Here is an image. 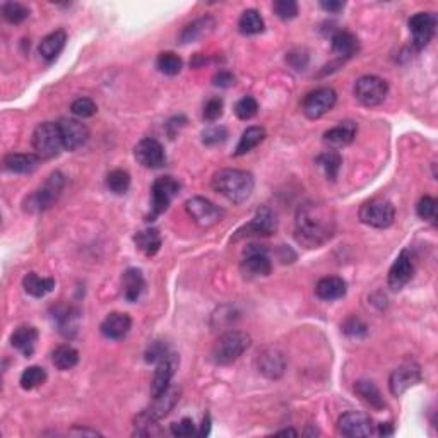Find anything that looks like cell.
Instances as JSON below:
<instances>
[{
  "mask_svg": "<svg viewBox=\"0 0 438 438\" xmlns=\"http://www.w3.org/2000/svg\"><path fill=\"white\" fill-rule=\"evenodd\" d=\"M70 111L79 118H89L96 113L98 106L91 98H77L73 105H70Z\"/></svg>",
  "mask_w": 438,
  "mask_h": 438,
  "instance_id": "cell-43",
  "label": "cell"
},
{
  "mask_svg": "<svg viewBox=\"0 0 438 438\" xmlns=\"http://www.w3.org/2000/svg\"><path fill=\"white\" fill-rule=\"evenodd\" d=\"M342 332L349 337H363L368 332V327L360 317H349L348 320L342 324Z\"/></svg>",
  "mask_w": 438,
  "mask_h": 438,
  "instance_id": "cell-46",
  "label": "cell"
},
{
  "mask_svg": "<svg viewBox=\"0 0 438 438\" xmlns=\"http://www.w3.org/2000/svg\"><path fill=\"white\" fill-rule=\"evenodd\" d=\"M223 108H225V103H223L221 98H211L204 105L202 117H204V120L207 122H216L218 118H221Z\"/></svg>",
  "mask_w": 438,
  "mask_h": 438,
  "instance_id": "cell-48",
  "label": "cell"
},
{
  "mask_svg": "<svg viewBox=\"0 0 438 438\" xmlns=\"http://www.w3.org/2000/svg\"><path fill=\"white\" fill-rule=\"evenodd\" d=\"M353 93L365 106H378L389 94V85L378 75H363L354 82Z\"/></svg>",
  "mask_w": 438,
  "mask_h": 438,
  "instance_id": "cell-7",
  "label": "cell"
},
{
  "mask_svg": "<svg viewBox=\"0 0 438 438\" xmlns=\"http://www.w3.org/2000/svg\"><path fill=\"white\" fill-rule=\"evenodd\" d=\"M23 288L33 298H43L54 292L55 280L54 277H39L37 273H27L23 280Z\"/></svg>",
  "mask_w": 438,
  "mask_h": 438,
  "instance_id": "cell-31",
  "label": "cell"
},
{
  "mask_svg": "<svg viewBox=\"0 0 438 438\" xmlns=\"http://www.w3.org/2000/svg\"><path fill=\"white\" fill-rule=\"evenodd\" d=\"M46 380V372L42 366H27L25 372L21 373L19 378V384L25 390H33L39 387V385L45 384Z\"/></svg>",
  "mask_w": 438,
  "mask_h": 438,
  "instance_id": "cell-38",
  "label": "cell"
},
{
  "mask_svg": "<svg viewBox=\"0 0 438 438\" xmlns=\"http://www.w3.org/2000/svg\"><path fill=\"white\" fill-rule=\"evenodd\" d=\"M130 327H132V318L127 315V313L113 312L101 322L99 330H101V334L106 339L118 341L123 339L130 332Z\"/></svg>",
  "mask_w": 438,
  "mask_h": 438,
  "instance_id": "cell-23",
  "label": "cell"
},
{
  "mask_svg": "<svg viewBox=\"0 0 438 438\" xmlns=\"http://www.w3.org/2000/svg\"><path fill=\"white\" fill-rule=\"evenodd\" d=\"M226 139H228V130H226V127L223 125L207 127L204 132H202V142H204L206 146L223 144Z\"/></svg>",
  "mask_w": 438,
  "mask_h": 438,
  "instance_id": "cell-44",
  "label": "cell"
},
{
  "mask_svg": "<svg viewBox=\"0 0 438 438\" xmlns=\"http://www.w3.org/2000/svg\"><path fill=\"white\" fill-rule=\"evenodd\" d=\"M308 54L305 50H293L289 51L288 57H286V62L293 67L294 70H305L306 65H308Z\"/></svg>",
  "mask_w": 438,
  "mask_h": 438,
  "instance_id": "cell-51",
  "label": "cell"
},
{
  "mask_svg": "<svg viewBox=\"0 0 438 438\" xmlns=\"http://www.w3.org/2000/svg\"><path fill=\"white\" fill-rule=\"evenodd\" d=\"M273 9L277 18L284 19V21H289L298 15V4L294 0H277L273 4Z\"/></svg>",
  "mask_w": 438,
  "mask_h": 438,
  "instance_id": "cell-45",
  "label": "cell"
},
{
  "mask_svg": "<svg viewBox=\"0 0 438 438\" xmlns=\"http://www.w3.org/2000/svg\"><path fill=\"white\" fill-rule=\"evenodd\" d=\"M354 392L366 406H370L375 411H384L385 406H387L384 401V396H382L380 390L372 380H358L354 384Z\"/></svg>",
  "mask_w": 438,
  "mask_h": 438,
  "instance_id": "cell-28",
  "label": "cell"
},
{
  "mask_svg": "<svg viewBox=\"0 0 438 438\" xmlns=\"http://www.w3.org/2000/svg\"><path fill=\"white\" fill-rule=\"evenodd\" d=\"M51 363L55 365V368L62 370V372L73 370L79 363V353L75 351L73 346L62 344L55 348L54 353H51Z\"/></svg>",
  "mask_w": 438,
  "mask_h": 438,
  "instance_id": "cell-36",
  "label": "cell"
},
{
  "mask_svg": "<svg viewBox=\"0 0 438 438\" xmlns=\"http://www.w3.org/2000/svg\"><path fill=\"white\" fill-rule=\"evenodd\" d=\"M70 433H73V435H91V437L99 435L96 430H86V428H79V430L74 428Z\"/></svg>",
  "mask_w": 438,
  "mask_h": 438,
  "instance_id": "cell-55",
  "label": "cell"
},
{
  "mask_svg": "<svg viewBox=\"0 0 438 438\" xmlns=\"http://www.w3.org/2000/svg\"><path fill=\"white\" fill-rule=\"evenodd\" d=\"M358 132V125L353 120H344L339 125L332 127L324 134V144L329 146L330 149H341V147L349 146L354 141Z\"/></svg>",
  "mask_w": 438,
  "mask_h": 438,
  "instance_id": "cell-21",
  "label": "cell"
},
{
  "mask_svg": "<svg viewBox=\"0 0 438 438\" xmlns=\"http://www.w3.org/2000/svg\"><path fill=\"white\" fill-rule=\"evenodd\" d=\"M330 49L339 57L349 58L360 49V43H358V38L353 33H349V31H336L332 38H330Z\"/></svg>",
  "mask_w": 438,
  "mask_h": 438,
  "instance_id": "cell-30",
  "label": "cell"
},
{
  "mask_svg": "<svg viewBox=\"0 0 438 438\" xmlns=\"http://www.w3.org/2000/svg\"><path fill=\"white\" fill-rule=\"evenodd\" d=\"M2 15L11 25H21L30 18V9L19 2H6L2 6Z\"/></svg>",
  "mask_w": 438,
  "mask_h": 438,
  "instance_id": "cell-40",
  "label": "cell"
},
{
  "mask_svg": "<svg viewBox=\"0 0 438 438\" xmlns=\"http://www.w3.org/2000/svg\"><path fill=\"white\" fill-rule=\"evenodd\" d=\"M185 211L195 225H199L201 228H209L214 226L216 223L221 221L223 218V209L219 206L211 202L206 197H192L187 201Z\"/></svg>",
  "mask_w": 438,
  "mask_h": 438,
  "instance_id": "cell-11",
  "label": "cell"
},
{
  "mask_svg": "<svg viewBox=\"0 0 438 438\" xmlns=\"http://www.w3.org/2000/svg\"><path fill=\"white\" fill-rule=\"evenodd\" d=\"M178 399H180V387L177 385H170L166 392H163L161 396L154 397L153 406L146 409L144 413H141L135 420V423H139V426H147L153 425L156 421L161 420V418L168 416L171 409L175 408Z\"/></svg>",
  "mask_w": 438,
  "mask_h": 438,
  "instance_id": "cell-9",
  "label": "cell"
},
{
  "mask_svg": "<svg viewBox=\"0 0 438 438\" xmlns=\"http://www.w3.org/2000/svg\"><path fill=\"white\" fill-rule=\"evenodd\" d=\"M168 348H166V344L163 341H154L151 342L149 348L146 349V361L147 363H158L161 358H165L166 354H168Z\"/></svg>",
  "mask_w": 438,
  "mask_h": 438,
  "instance_id": "cell-49",
  "label": "cell"
},
{
  "mask_svg": "<svg viewBox=\"0 0 438 438\" xmlns=\"http://www.w3.org/2000/svg\"><path fill=\"white\" fill-rule=\"evenodd\" d=\"M392 433H394V426L390 423H382L380 426H378V435L380 437L392 435Z\"/></svg>",
  "mask_w": 438,
  "mask_h": 438,
  "instance_id": "cell-54",
  "label": "cell"
},
{
  "mask_svg": "<svg viewBox=\"0 0 438 438\" xmlns=\"http://www.w3.org/2000/svg\"><path fill=\"white\" fill-rule=\"evenodd\" d=\"M180 183L173 177H159L151 187V216L149 221L168 209L171 201L178 195Z\"/></svg>",
  "mask_w": 438,
  "mask_h": 438,
  "instance_id": "cell-8",
  "label": "cell"
},
{
  "mask_svg": "<svg viewBox=\"0 0 438 438\" xmlns=\"http://www.w3.org/2000/svg\"><path fill=\"white\" fill-rule=\"evenodd\" d=\"M336 233V214L322 201H306L298 207L294 219V238L306 249L324 245Z\"/></svg>",
  "mask_w": 438,
  "mask_h": 438,
  "instance_id": "cell-1",
  "label": "cell"
},
{
  "mask_svg": "<svg viewBox=\"0 0 438 438\" xmlns=\"http://www.w3.org/2000/svg\"><path fill=\"white\" fill-rule=\"evenodd\" d=\"M273 270V264L268 256V250L262 249V245H249L245 249V258L242 262V273L249 277L269 276Z\"/></svg>",
  "mask_w": 438,
  "mask_h": 438,
  "instance_id": "cell-15",
  "label": "cell"
},
{
  "mask_svg": "<svg viewBox=\"0 0 438 438\" xmlns=\"http://www.w3.org/2000/svg\"><path fill=\"white\" fill-rule=\"evenodd\" d=\"M122 288H123V298L130 304L137 301L141 298V294L144 293L146 288V281L144 276L139 269L130 268L123 273L122 276Z\"/></svg>",
  "mask_w": 438,
  "mask_h": 438,
  "instance_id": "cell-25",
  "label": "cell"
},
{
  "mask_svg": "<svg viewBox=\"0 0 438 438\" xmlns=\"http://www.w3.org/2000/svg\"><path fill=\"white\" fill-rule=\"evenodd\" d=\"M156 67L159 69V73L166 75H177L180 74L183 62L177 54H173V51H163V54L158 55Z\"/></svg>",
  "mask_w": 438,
  "mask_h": 438,
  "instance_id": "cell-39",
  "label": "cell"
},
{
  "mask_svg": "<svg viewBox=\"0 0 438 438\" xmlns=\"http://www.w3.org/2000/svg\"><path fill=\"white\" fill-rule=\"evenodd\" d=\"M58 130H61L63 149L77 151L89 139V130L82 122L74 120V118H62L58 120Z\"/></svg>",
  "mask_w": 438,
  "mask_h": 438,
  "instance_id": "cell-19",
  "label": "cell"
},
{
  "mask_svg": "<svg viewBox=\"0 0 438 438\" xmlns=\"http://www.w3.org/2000/svg\"><path fill=\"white\" fill-rule=\"evenodd\" d=\"M106 187L110 192L122 195L130 189V175L125 170H113L106 177Z\"/></svg>",
  "mask_w": 438,
  "mask_h": 438,
  "instance_id": "cell-41",
  "label": "cell"
},
{
  "mask_svg": "<svg viewBox=\"0 0 438 438\" xmlns=\"http://www.w3.org/2000/svg\"><path fill=\"white\" fill-rule=\"evenodd\" d=\"M277 435H293V437H296L298 433L294 432V430H281V432H277Z\"/></svg>",
  "mask_w": 438,
  "mask_h": 438,
  "instance_id": "cell-57",
  "label": "cell"
},
{
  "mask_svg": "<svg viewBox=\"0 0 438 438\" xmlns=\"http://www.w3.org/2000/svg\"><path fill=\"white\" fill-rule=\"evenodd\" d=\"M421 380V368L416 361H406L397 366L389 378V389L394 397H401L406 390H409Z\"/></svg>",
  "mask_w": 438,
  "mask_h": 438,
  "instance_id": "cell-12",
  "label": "cell"
},
{
  "mask_svg": "<svg viewBox=\"0 0 438 438\" xmlns=\"http://www.w3.org/2000/svg\"><path fill=\"white\" fill-rule=\"evenodd\" d=\"M33 147L42 159L57 158L63 149L62 135L58 125L54 122L39 123L33 132Z\"/></svg>",
  "mask_w": 438,
  "mask_h": 438,
  "instance_id": "cell-5",
  "label": "cell"
},
{
  "mask_svg": "<svg viewBox=\"0 0 438 438\" xmlns=\"http://www.w3.org/2000/svg\"><path fill=\"white\" fill-rule=\"evenodd\" d=\"M277 230V218L269 207H262L256 213V216L252 218V221L249 225L242 226L240 230L237 232V237L234 240L238 238H244V237H269Z\"/></svg>",
  "mask_w": 438,
  "mask_h": 438,
  "instance_id": "cell-13",
  "label": "cell"
},
{
  "mask_svg": "<svg viewBox=\"0 0 438 438\" xmlns=\"http://www.w3.org/2000/svg\"><path fill=\"white\" fill-rule=\"evenodd\" d=\"M337 101V94L332 87H318V89L312 91L304 98L301 101V111L305 113L306 118L310 120H317V118L324 117L327 111L334 108Z\"/></svg>",
  "mask_w": 438,
  "mask_h": 438,
  "instance_id": "cell-10",
  "label": "cell"
},
{
  "mask_svg": "<svg viewBox=\"0 0 438 438\" xmlns=\"http://www.w3.org/2000/svg\"><path fill=\"white\" fill-rule=\"evenodd\" d=\"M416 213L421 219H428V221H433L437 218V201L430 195H425V197L420 199L416 206Z\"/></svg>",
  "mask_w": 438,
  "mask_h": 438,
  "instance_id": "cell-47",
  "label": "cell"
},
{
  "mask_svg": "<svg viewBox=\"0 0 438 438\" xmlns=\"http://www.w3.org/2000/svg\"><path fill=\"white\" fill-rule=\"evenodd\" d=\"M39 159L42 158H39L38 154L11 153L4 158V166H6V170L11 171V173L26 175L38 168Z\"/></svg>",
  "mask_w": 438,
  "mask_h": 438,
  "instance_id": "cell-24",
  "label": "cell"
},
{
  "mask_svg": "<svg viewBox=\"0 0 438 438\" xmlns=\"http://www.w3.org/2000/svg\"><path fill=\"white\" fill-rule=\"evenodd\" d=\"M38 341V330L33 325H21L13 332L11 336V344L13 348L18 349L25 354L26 358H30L35 353V346Z\"/></svg>",
  "mask_w": 438,
  "mask_h": 438,
  "instance_id": "cell-26",
  "label": "cell"
},
{
  "mask_svg": "<svg viewBox=\"0 0 438 438\" xmlns=\"http://www.w3.org/2000/svg\"><path fill=\"white\" fill-rule=\"evenodd\" d=\"M214 27V19L213 18H201L195 19V21L189 23L183 31L180 33V42L182 43H192L195 39L204 37L207 31H211Z\"/></svg>",
  "mask_w": 438,
  "mask_h": 438,
  "instance_id": "cell-37",
  "label": "cell"
},
{
  "mask_svg": "<svg viewBox=\"0 0 438 438\" xmlns=\"http://www.w3.org/2000/svg\"><path fill=\"white\" fill-rule=\"evenodd\" d=\"M213 85L218 87H230L234 85V75L230 70H219L213 77Z\"/></svg>",
  "mask_w": 438,
  "mask_h": 438,
  "instance_id": "cell-52",
  "label": "cell"
},
{
  "mask_svg": "<svg viewBox=\"0 0 438 438\" xmlns=\"http://www.w3.org/2000/svg\"><path fill=\"white\" fill-rule=\"evenodd\" d=\"M264 27V19H262V15L256 9H246L240 15V19H238V31L242 35H245V37H254V35L262 33Z\"/></svg>",
  "mask_w": 438,
  "mask_h": 438,
  "instance_id": "cell-35",
  "label": "cell"
},
{
  "mask_svg": "<svg viewBox=\"0 0 438 438\" xmlns=\"http://www.w3.org/2000/svg\"><path fill=\"white\" fill-rule=\"evenodd\" d=\"M211 183L218 194H221L233 204H244L245 201H249L256 187L252 173L234 168L216 171Z\"/></svg>",
  "mask_w": 438,
  "mask_h": 438,
  "instance_id": "cell-2",
  "label": "cell"
},
{
  "mask_svg": "<svg viewBox=\"0 0 438 438\" xmlns=\"http://www.w3.org/2000/svg\"><path fill=\"white\" fill-rule=\"evenodd\" d=\"M344 6L346 4L344 2H339V0H329V2H320V7L324 11H327V13H330V14H337V13H341L342 9H344Z\"/></svg>",
  "mask_w": 438,
  "mask_h": 438,
  "instance_id": "cell-53",
  "label": "cell"
},
{
  "mask_svg": "<svg viewBox=\"0 0 438 438\" xmlns=\"http://www.w3.org/2000/svg\"><path fill=\"white\" fill-rule=\"evenodd\" d=\"M337 430L344 437H370L375 433L368 414L349 411L344 413L337 421Z\"/></svg>",
  "mask_w": 438,
  "mask_h": 438,
  "instance_id": "cell-16",
  "label": "cell"
},
{
  "mask_svg": "<svg viewBox=\"0 0 438 438\" xmlns=\"http://www.w3.org/2000/svg\"><path fill=\"white\" fill-rule=\"evenodd\" d=\"M63 189H65V177L61 171H54L43 185H39L33 194L27 195L25 201V211H27V213L49 211L58 201Z\"/></svg>",
  "mask_w": 438,
  "mask_h": 438,
  "instance_id": "cell-4",
  "label": "cell"
},
{
  "mask_svg": "<svg viewBox=\"0 0 438 438\" xmlns=\"http://www.w3.org/2000/svg\"><path fill=\"white\" fill-rule=\"evenodd\" d=\"M414 276V262L408 250H402L389 270V286L394 292L404 288Z\"/></svg>",
  "mask_w": 438,
  "mask_h": 438,
  "instance_id": "cell-20",
  "label": "cell"
},
{
  "mask_svg": "<svg viewBox=\"0 0 438 438\" xmlns=\"http://www.w3.org/2000/svg\"><path fill=\"white\" fill-rule=\"evenodd\" d=\"M315 163L318 168L322 170V173L325 175V178L330 182H336L337 175H339L341 166H342V156L337 151L330 149L325 153L318 154L315 158Z\"/></svg>",
  "mask_w": 438,
  "mask_h": 438,
  "instance_id": "cell-32",
  "label": "cell"
},
{
  "mask_svg": "<svg viewBox=\"0 0 438 438\" xmlns=\"http://www.w3.org/2000/svg\"><path fill=\"white\" fill-rule=\"evenodd\" d=\"M257 111H258V103L254 96L242 98L240 101L234 105V113H237V117L240 118V120H250V118L256 117Z\"/></svg>",
  "mask_w": 438,
  "mask_h": 438,
  "instance_id": "cell-42",
  "label": "cell"
},
{
  "mask_svg": "<svg viewBox=\"0 0 438 438\" xmlns=\"http://www.w3.org/2000/svg\"><path fill=\"white\" fill-rule=\"evenodd\" d=\"M65 42H67V35H65V31H62V30H57V31H54V33L46 35V37L42 39L39 49H38L43 61H46V62L55 61V58L61 55L63 46H65Z\"/></svg>",
  "mask_w": 438,
  "mask_h": 438,
  "instance_id": "cell-29",
  "label": "cell"
},
{
  "mask_svg": "<svg viewBox=\"0 0 438 438\" xmlns=\"http://www.w3.org/2000/svg\"><path fill=\"white\" fill-rule=\"evenodd\" d=\"M396 219V209L385 199H372L360 207V221L370 228L385 230Z\"/></svg>",
  "mask_w": 438,
  "mask_h": 438,
  "instance_id": "cell-6",
  "label": "cell"
},
{
  "mask_svg": "<svg viewBox=\"0 0 438 438\" xmlns=\"http://www.w3.org/2000/svg\"><path fill=\"white\" fill-rule=\"evenodd\" d=\"M209 426H211V416H209V414H206L204 421H202V430H201V432H199V435H201V437L209 435Z\"/></svg>",
  "mask_w": 438,
  "mask_h": 438,
  "instance_id": "cell-56",
  "label": "cell"
},
{
  "mask_svg": "<svg viewBox=\"0 0 438 438\" xmlns=\"http://www.w3.org/2000/svg\"><path fill=\"white\" fill-rule=\"evenodd\" d=\"M171 435L178 437V438H187V437H192L195 433V425L190 418H183L182 421L178 423H173L170 428Z\"/></svg>",
  "mask_w": 438,
  "mask_h": 438,
  "instance_id": "cell-50",
  "label": "cell"
},
{
  "mask_svg": "<svg viewBox=\"0 0 438 438\" xmlns=\"http://www.w3.org/2000/svg\"><path fill=\"white\" fill-rule=\"evenodd\" d=\"M134 156L142 166H144V168L151 170L161 168L166 161V154L161 142H158L156 139L151 137H146L137 142V146L134 147Z\"/></svg>",
  "mask_w": 438,
  "mask_h": 438,
  "instance_id": "cell-17",
  "label": "cell"
},
{
  "mask_svg": "<svg viewBox=\"0 0 438 438\" xmlns=\"http://www.w3.org/2000/svg\"><path fill=\"white\" fill-rule=\"evenodd\" d=\"M257 368L262 375L268 378L282 377V373H284L286 370L284 354L274 348L264 349L257 358Z\"/></svg>",
  "mask_w": 438,
  "mask_h": 438,
  "instance_id": "cell-22",
  "label": "cell"
},
{
  "mask_svg": "<svg viewBox=\"0 0 438 438\" xmlns=\"http://www.w3.org/2000/svg\"><path fill=\"white\" fill-rule=\"evenodd\" d=\"M135 245H137L139 250L146 254V256H156L161 249V234H159L158 230L149 228V230H142L134 237Z\"/></svg>",
  "mask_w": 438,
  "mask_h": 438,
  "instance_id": "cell-34",
  "label": "cell"
},
{
  "mask_svg": "<svg viewBox=\"0 0 438 438\" xmlns=\"http://www.w3.org/2000/svg\"><path fill=\"white\" fill-rule=\"evenodd\" d=\"M264 139H265L264 127L257 125L249 127V129L242 134L240 142H238L237 149H234V156H244V154L250 153V151L256 149L261 142H264Z\"/></svg>",
  "mask_w": 438,
  "mask_h": 438,
  "instance_id": "cell-33",
  "label": "cell"
},
{
  "mask_svg": "<svg viewBox=\"0 0 438 438\" xmlns=\"http://www.w3.org/2000/svg\"><path fill=\"white\" fill-rule=\"evenodd\" d=\"M346 292H348V288H346V281L337 276L322 277L315 286V294L324 301L339 300V298L346 296Z\"/></svg>",
  "mask_w": 438,
  "mask_h": 438,
  "instance_id": "cell-27",
  "label": "cell"
},
{
  "mask_svg": "<svg viewBox=\"0 0 438 438\" xmlns=\"http://www.w3.org/2000/svg\"><path fill=\"white\" fill-rule=\"evenodd\" d=\"M408 25L413 35V45L416 50H423L435 37L437 18L432 13L414 14Z\"/></svg>",
  "mask_w": 438,
  "mask_h": 438,
  "instance_id": "cell-14",
  "label": "cell"
},
{
  "mask_svg": "<svg viewBox=\"0 0 438 438\" xmlns=\"http://www.w3.org/2000/svg\"><path fill=\"white\" fill-rule=\"evenodd\" d=\"M250 336L242 330H228L221 334L211 349V360L216 365H232L250 348Z\"/></svg>",
  "mask_w": 438,
  "mask_h": 438,
  "instance_id": "cell-3",
  "label": "cell"
},
{
  "mask_svg": "<svg viewBox=\"0 0 438 438\" xmlns=\"http://www.w3.org/2000/svg\"><path fill=\"white\" fill-rule=\"evenodd\" d=\"M177 366H178V356L175 353H168L165 358H161V360L158 361L156 370H154L153 382H151V397H153V399L168 390Z\"/></svg>",
  "mask_w": 438,
  "mask_h": 438,
  "instance_id": "cell-18",
  "label": "cell"
}]
</instances>
